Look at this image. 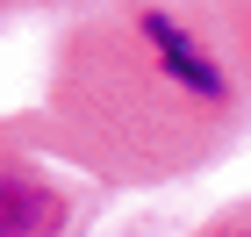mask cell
I'll use <instances>...</instances> for the list:
<instances>
[{
    "instance_id": "cell-2",
    "label": "cell",
    "mask_w": 251,
    "mask_h": 237,
    "mask_svg": "<svg viewBox=\"0 0 251 237\" xmlns=\"http://www.w3.org/2000/svg\"><path fill=\"white\" fill-rule=\"evenodd\" d=\"M215 237H251V216H244V223H230V230H215Z\"/></svg>"
},
{
    "instance_id": "cell-1",
    "label": "cell",
    "mask_w": 251,
    "mask_h": 237,
    "mask_svg": "<svg viewBox=\"0 0 251 237\" xmlns=\"http://www.w3.org/2000/svg\"><path fill=\"white\" fill-rule=\"evenodd\" d=\"M58 230H65V194L22 165H0V237H58Z\"/></svg>"
}]
</instances>
